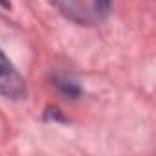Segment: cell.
Instances as JSON below:
<instances>
[{
    "label": "cell",
    "mask_w": 156,
    "mask_h": 156,
    "mask_svg": "<svg viewBox=\"0 0 156 156\" xmlns=\"http://www.w3.org/2000/svg\"><path fill=\"white\" fill-rule=\"evenodd\" d=\"M0 96L6 99H24L26 98V81L13 66V62L0 50Z\"/></svg>",
    "instance_id": "obj_1"
},
{
    "label": "cell",
    "mask_w": 156,
    "mask_h": 156,
    "mask_svg": "<svg viewBox=\"0 0 156 156\" xmlns=\"http://www.w3.org/2000/svg\"><path fill=\"white\" fill-rule=\"evenodd\" d=\"M0 4H2L4 8H9V2H8V0H0Z\"/></svg>",
    "instance_id": "obj_3"
},
{
    "label": "cell",
    "mask_w": 156,
    "mask_h": 156,
    "mask_svg": "<svg viewBox=\"0 0 156 156\" xmlns=\"http://www.w3.org/2000/svg\"><path fill=\"white\" fill-rule=\"evenodd\" d=\"M92 2V9H94V15L98 19L105 17L110 9V0H90Z\"/></svg>",
    "instance_id": "obj_2"
}]
</instances>
